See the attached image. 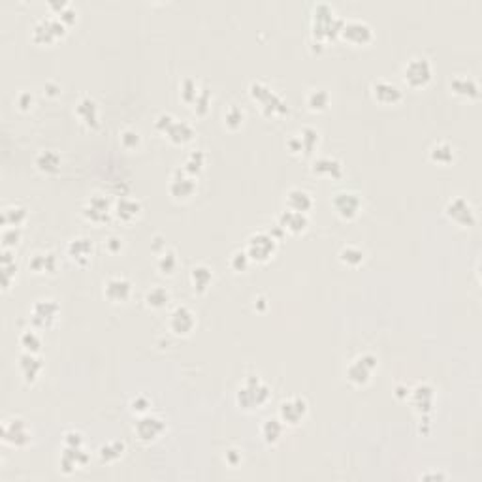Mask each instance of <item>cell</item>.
<instances>
[{"mask_svg":"<svg viewBox=\"0 0 482 482\" xmlns=\"http://www.w3.org/2000/svg\"><path fill=\"white\" fill-rule=\"evenodd\" d=\"M448 89L452 95L465 98V100H476L481 96V85L471 75H454L448 82Z\"/></svg>","mask_w":482,"mask_h":482,"instance_id":"cell-27","label":"cell"},{"mask_svg":"<svg viewBox=\"0 0 482 482\" xmlns=\"http://www.w3.org/2000/svg\"><path fill=\"white\" fill-rule=\"evenodd\" d=\"M285 205L286 210L299 211V213H309L315 205L313 194L309 190L302 189V187H293L285 194Z\"/></svg>","mask_w":482,"mask_h":482,"instance_id":"cell-31","label":"cell"},{"mask_svg":"<svg viewBox=\"0 0 482 482\" xmlns=\"http://www.w3.org/2000/svg\"><path fill=\"white\" fill-rule=\"evenodd\" d=\"M362 196L356 190H337L332 196V207L343 221H353L362 211Z\"/></svg>","mask_w":482,"mask_h":482,"instance_id":"cell-13","label":"cell"},{"mask_svg":"<svg viewBox=\"0 0 482 482\" xmlns=\"http://www.w3.org/2000/svg\"><path fill=\"white\" fill-rule=\"evenodd\" d=\"M93 254H95V243L87 236L72 238L66 245V257L77 266H87L93 259Z\"/></svg>","mask_w":482,"mask_h":482,"instance_id":"cell-22","label":"cell"},{"mask_svg":"<svg viewBox=\"0 0 482 482\" xmlns=\"http://www.w3.org/2000/svg\"><path fill=\"white\" fill-rule=\"evenodd\" d=\"M15 104H17V108L21 111H30V109L35 108L36 98L30 91H19L17 96H15Z\"/></svg>","mask_w":482,"mask_h":482,"instance_id":"cell-54","label":"cell"},{"mask_svg":"<svg viewBox=\"0 0 482 482\" xmlns=\"http://www.w3.org/2000/svg\"><path fill=\"white\" fill-rule=\"evenodd\" d=\"M119 142L127 151H136L142 145V134L136 129H122L119 134Z\"/></svg>","mask_w":482,"mask_h":482,"instance_id":"cell-50","label":"cell"},{"mask_svg":"<svg viewBox=\"0 0 482 482\" xmlns=\"http://www.w3.org/2000/svg\"><path fill=\"white\" fill-rule=\"evenodd\" d=\"M124 452H127V443L108 441L98 448V460L102 463H115L124 456Z\"/></svg>","mask_w":482,"mask_h":482,"instance_id":"cell-40","label":"cell"},{"mask_svg":"<svg viewBox=\"0 0 482 482\" xmlns=\"http://www.w3.org/2000/svg\"><path fill=\"white\" fill-rule=\"evenodd\" d=\"M379 366V358L373 353H362L345 369V377L354 387H364L371 380V375Z\"/></svg>","mask_w":482,"mask_h":482,"instance_id":"cell-6","label":"cell"},{"mask_svg":"<svg viewBox=\"0 0 482 482\" xmlns=\"http://www.w3.org/2000/svg\"><path fill=\"white\" fill-rule=\"evenodd\" d=\"M164 136L168 138V142L174 143V145H187V143H190L194 140L196 130H194V127H192L189 121H179V119H176V121L172 122L170 129L166 130Z\"/></svg>","mask_w":482,"mask_h":482,"instance_id":"cell-33","label":"cell"},{"mask_svg":"<svg viewBox=\"0 0 482 482\" xmlns=\"http://www.w3.org/2000/svg\"><path fill=\"white\" fill-rule=\"evenodd\" d=\"M270 398H272V388L257 375L247 377L236 392V403L243 411H257L264 407Z\"/></svg>","mask_w":482,"mask_h":482,"instance_id":"cell-2","label":"cell"},{"mask_svg":"<svg viewBox=\"0 0 482 482\" xmlns=\"http://www.w3.org/2000/svg\"><path fill=\"white\" fill-rule=\"evenodd\" d=\"M434 77V66L426 57H413L403 66V80L409 87L424 89Z\"/></svg>","mask_w":482,"mask_h":482,"instance_id":"cell-8","label":"cell"},{"mask_svg":"<svg viewBox=\"0 0 482 482\" xmlns=\"http://www.w3.org/2000/svg\"><path fill=\"white\" fill-rule=\"evenodd\" d=\"M213 270L207 264H196L192 266V270L189 273L190 286L194 288V293L204 294L210 290L211 283H213Z\"/></svg>","mask_w":482,"mask_h":482,"instance_id":"cell-34","label":"cell"},{"mask_svg":"<svg viewBox=\"0 0 482 482\" xmlns=\"http://www.w3.org/2000/svg\"><path fill=\"white\" fill-rule=\"evenodd\" d=\"M320 143V132L315 127H302V129L286 140V147L293 155L311 156Z\"/></svg>","mask_w":482,"mask_h":482,"instance_id":"cell-11","label":"cell"},{"mask_svg":"<svg viewBox=\"0 0 482 482\" xmlns=\"http://www.w3.org/2000/svg\"><path fill=\"white\" fill-rule=\"evenodd\" d=\"M2 441L14 448H25L33 441V429L28 428L25 418L21 416H12L2 422Z\"/></svg>","mask_w":482,"mask_h":482,"instance_id":"cell-7","label":"cell"},{"mask_svg":"<svg viewBox=\"0 0 482 482\" xmlns=\"http://www.w3.org/2000/svg\"><path fill=\"white\" fill-rule=\"evenodd\" d=\"M177 268H179L177 252L174 251V249H164V251H160L158 259H156V270H158V273L164 275V277H172V275L177 272Z\"/></svg>","mask_w":482,"mask_h":482,"instance_id":"cell-44","label":"cell"},{"mask_svg":"<svg viewBox=\"0 0 482 482\" xmlns=\"http://www.w3.org/2000/svg\"><path fill=\"white\" fill-rule=\"evenodd\" d=\"M224 462L228 463L230 467H238V465H241V462H243V454H241V450H239V448H228V450H226V454H224Z\"/></svg>","mask_w":482,"mask_h":482,"instance_id":"cell-58","label":"cell"},{"mask_svg":"<svg viewBox=\"0 0 482 482\" xmlns=\"http://www.w3.org/2000/svg\"><path fill=\"white\" fill-rule=\"evenodd\" d=\"M198 324L196 313L192 311L189 306H176L172 309L170 317H168V328L174 335L185 337L194 332V328Z\"/></svg>","mask_w":482,"mask_h":482,"instance_id":"cell-16","label":"cell"},{"mask_svg":"<svg viewBox=\"0 0 482 482\" xmlns=\"http://www.w3.org/2000/svg\"><path fill=\"white\" fill-rule=\"evenodd\" d=\"M332 104V96L324 87H313L306 95V106L313 113H322L326 111Z\"/></svg>","mask_w":482,"mask_h":482,"instance_id":"cell-36","label":"cell"},{"mask_svg":"<svg viewBox=\"0 0 482 482\" xmlns=\"http://www.w3.org/2000/svg\"><path fill=\"white\" fill-rule=\"evenodd\" d=\"M285 422L281 420L279 416H268L260 426V435H262L266 445H277L283 434H285Z\"/></svg>","mask_w":482,"mask_h":482,"instance_id":"cell-35","label":"cell"},{"mask_svg":"<svg viewBox=\"0 0 482 482\" xmlns=\"http://www.w3.org/2000/svg\"><path fill=\"white\" fill-rule=\"evenodd\" d=\"M28 270L33 273H55L59 270V257L53 251H36L28 259Z\"/></svg>","mask_w":482,"mask_h":482,"instance_id":"cell-30","label":"cell"},{"mask_svg":"<svg viewBox=\"0 0 482 482\" xmlns=\"http://www.w3.org/2000/svg\"><path fill=\"white\" fill-rule=\"evenodd\" d=\"M309 413V403L304 396H293L279 403V418L285 422V426H298L306 420Z\"/></svg>","mask_w":482,"mask_h":482,"instance_id":"cell-14","label":"cell"},{"mask_svg":"<svg viewBox=\"0 0 482 482\" xmlns=\"http://www.w3.org/2000/svg\"><path fill=\"white\" fill-rule=\"evenodd\" d=\"M249 96H251L254 102L259 104L260 113L268 119H275V117H283L288 113V106L283 100V96L277 95L270 85H266L264 82H254L249 83Z\"/></svg>","mask_w":482,"mask_h":482,"instance_id":"cell-3","label":"cell"},{"mask_svg":"<svg viewBox=\"0 0 482 482\" xmlns=\"http://www.w3.org/2000/svg\"><path fill=\"white\" fill-rule=\"evenodd\" d=\"M104 245H106V251L109 254H119L124 249V239L121 236H109V238H106Z\"/></svg>","mask_w":482,"mask_h":482,"instance_id":"cell-57","label":"cell"},{"mask_svg":"<svg viewBox=\"0 0 482 482\" xmlns=\"http://www.w3.org/2000/svg\"><path fill=\"white\" fill-rule=\"evenodd\" d=\"M66 28L57 15H41L33 27V41L38 46H51L66 35Z\"/></svg>","mask_w":482,"mask_h":482,"instance_id":"cell-5","label":"cell"},{"mask_svg":"<svg viewBox=\"0 0 482 482\" xmlns=\"http://www.w3.org/2000/svg\"><path fill=\"white\" fill-rule=\"evenodd\" d=\"M277 243L279 239L273 238L272 232L259 230L252 232L251 236L247 238V245H245V251L249 254L251 262H257V264H266L273 259V254L277 252Z\"/></svg>","mask_w":482,"mask_h":482,"instance_id":"cell-4","label":"cell"},{"mask_svg":"<svg viewBox=\"0 0 482 482\" xmlns=\"http://www.w3.org/2000/svg\"><path fill=\"white\" fill-rule=\"evenodd\" d=\"M202 89H204V85H200L194 77H185L183 82L179 83V96H181L183 104H187L190 108L192 104L196 102Z\"/></svg>","mask_w":482,"mask_h":482,"instance_id":"cell-46","label":"cell"},{"mask_svg":"<svg viewBox=\"0 0 482 482\" xmlns=\"http://www.w3.org/2000/svg\"><path fill=\"white\" fill-rule=\"evenodd\" d=\"M151 405H153V403H151V400L145 394L134 396V398H132V400H130V403H129L130 413L138 414V416H142V414L149 413Z\"/></svg>","mask_w":482,"mask_h":482,"instance_id":"cell-53","label":"cell"},{"mask_svg":"<svg viewBox=\"0 0 482 482\" xmlns=\"http://www.w3.org/2000/svg\"><path fill=\"white\" fill-rule=\"evenodd\" d=\"M17 366H19V371L21 375H23L25 382H27V384H35L41 371H44V367H46V362H44V358H41L40 354L25 353V351H23Z\"/></svg>","mask_w":482,"mask_h":482,"instance_id":"cell-28","label":"cell"},{"mask_svg":"<svg viewBox=\"0 0 482 482\" xmlns=\"http://www.w3.org/2000/svg\"><path fill=\"white\" fill-rule=\"evenodd\" d=\"M48 8L53 12V15H57V17L66 25V27L74 25L75 21H77V10H75L74 4L68 2V0H49Z\"/></svg>","mask_w":482,"mask_h":482,"instance_id":"cell-37","label":"cell"},{"mask_svg":"<svg viewBox=\"0 0 482 482\" xmlns=\"http://www.w3.org/2000/svg\"><path fill=\"white\" fill-rule=\"evenodd\" d=\"M422 481H445L447 479V475L445 473H424V475H420Z\"/></svg>","mask_w":482,"mask_h":482,"instance_id":"cell-61","label":"cell"},{"mask_svg":"<svg viewBox=\"0 0 482 482\" xmlns=\"http://www.w3.org/2000/svg\"><path fill=\"white\" fill-rule=\"evenodd\" d=\"M62 447H85V437L77 429H68L62 439Z\"/></svg>","mask_w":482,"mask_h":482,"instance_id":"cell-55","label":"cell"},{"mask_svg":"<svg viewBox=\"0 0 482 482\" xmlns=\"http://www.w3.org/2000/svg\"><path fill=\"white\" fill-rule=\"evenodd\" d=\"M61 315V306L51 298H40L36 299L33 307H30V322L33 326L40 328V330H48L59 320Z\"/></svg>","mask_w":482,"mask_h":482,"instance_id":"cell-12","label":"cell"},{"mask_svg":"<svg viewBox=\"0 0 482 482\" xmlns=\"http://www.w3.org/2000/svg\"><path fill=\"white\" fill-rule=\"evenodd\" d=\"M44 93L48 96H51V98H55V96L61 95V85L55 82H46L44 83Z\"/></svg>","mask_w":482,"mask_h":482,"instance_id":"cell-59","label":"cell"},{"mask_svg":"<svg viewBox=\"0 0 482 482\" xmlns=\"http://www.w3.org/2000/svg\"><path fill=\"white\" fill-rule=\"evenodd\" d=\"M142 213V202L138 198L121 196L113 204V217L121 223H132Z\"/></svg>","mask_w":482,"mask_h":482,"instance_id":"cell-29","label":"cell"},{"mask_svg":"<svg viewBox=\"0 0 482 482\" xmlns=\"http://www.w3.org/2000/svg\"><path fill=\"white\" fill-rule=\"evenodd\" d=\"M428 155L432 163L441 164V166H448V164L454 163L456 149H454V145H450L448 142H437L429 147Z\"/></svg>","mask_w":482,"mask_h":482,"instance_id":"cell-39","label":"cell"},{"mask_svg":"<svg viewBox=\"0 0 482 482\" xmlns=\"http://www.w3.org/2000/svg\"><path fill=\"white\" fill-rule=\"evenodd\" d=\"M277 226L285 232V234L298 236V234H304V232L307 230V226H309V215L293 210L281 211L277 215Z\"/></svg>","mask_w":482,"mask_h":482,"instance_id":"cell-25","label":"cell"},{"mask_svg":"<svg viewBox=\"0 0 482 482\" xmlns=\"http://www.w3.org/2000/svg\"><path fill=\"white\" fill-rule=\"evenodd\" d=\"M409 392H411V387H407V384H398V387H396V396H398L400 400H407Z\"/></svg>","mask_w":482,"mask_h":482,"instance_id":"cell-60","label":"cell"},{"mask_svg":"<svg viewBox=\"0 0 482 482\" xmlns=\"http://www.w3.org/2000/svg\"><path fill=\"white\" fill-rule=\"evenodd\" d=\"M27 219H28V211L25 205L12 204V205H6V207L2 210V217H0V221H2V226H17V228H21V224L27 223Z\"/></svg>","mask_w":482,"mask_h":482,"instance_id":"cell-41","label":"cell"},{"mask_svg":"<svg viewBox=\"0 0 482 482\" xmlns=\"http://www.w3.org/2000/svg\"><path fill=\"white\" fill-rule=\"evenodd\" d=\"M0 239H2V249H15L23 239V232L17 226H4Z\"/></svg>","mask_w":482,"mask_h":482,"instance_id":"cell-51","label":"cell"},{"mask_svg":"<svg viewBox=\"0 0 482 482\" xmlns=\"http://www.w3.org/2000/svg\"><path fill=\"white\" fill-rule=\"evenodd\" d=\"M176 121V117L172 115V113H166V111H163V113H158L155 119V130L156 132H160V134H166V130L170 129L172 122Z\"/></svg>","mask_w":482,"mask_h":482,"instance_id":"cell-56","label":"cell"},{"mask_svg":"<svg viewBox=\"0 0 482 482\" xmlns=\"http://www.w3.org/2000/svg\"><path fill=\"white\" fill-rule=\"evenodd\" d=\"M19 345L23 346L25 353L40 354L44 341H41V335L36 332V330H25V332L19 335Z\"/></svg>","mask_w":482,"mask_h":482,"instance_id":"cell-48","label":"cell"},{"mask_svg":"<svg viewBox=\"0 0 482 482\" xmlns=\"http://www.w3.org/2000/svg\"><path fill=\"white\" fill-rule=\"evenodd\" d=\"M132 290L134 285L124 275H113L104 281V298L111 304H124L132 296Z\"/></svg>","mask_w":482,"mask_h":482,"instance_id":"cell-20","label":"cell"},{"mask_svg":"<svg viewBox=\"0 0 482 482\" xmlns=\"http://www.w3.org/2000/svg\"><path fill=\"white\" fill-rule=\"evenodd\" d=\"M35 166L36 170L46 174V176H55L61 172L62 158L61 155L53 149H41L36 153L35 156Z\"/></svg>","mask_w":482,"mask_h":482,"instance_id":"cell-32","label":"cell"},{"mask_svg":"<svg viewBox=\"0 0 482 482\" xmlns=\"http://www.w3.org/2000/svg\"><path fill=\"white\" fill-rule=\"evenodd\" d=\"M407 400L411 401V407L418 416H429L434 413L435 388L429 382H418L416 387L411 388Z\"/></svg>","mask_w":482,"mask_h":482,"instance_id":"cell-17","label":"cell"},{"mask_svg":"<svg viewBox=\"0 0 482 482\" xmlns=\"http://www.w3.org/2000/svg\"><path fill=\"white\" fill-rule=\"evenodd\" d=\"M164 432H166V420L158 414L145 413L138 416L136 424H134V434L142 443L156 441Z\"/></svg>","mask_w":482,"mask_h":482,"instance_id":"cell-15","label":"cell"},{"mask_svg":"<svg viewBox=\"0 0 482 482\" xmlns=\"http://www.w3.org/2000/svg\"><path fill=\"white\" fill-rule=\"evenodd\" d=\"M205 160H207V156H205V153L202 149H192L187 153V156H185L183 160V168L189 176L192 177H198L202 172H204L205 168Z\"/></svg>","mask_w":482,"mask_h":482,"instance_id":"cell-43","label":"cell"},{"mask_svg":"<svg viewBox=\"0 0 482 482\" xmlns=\"http://www.w3.org/2000/svg\"><path fill=\"white\" fill-rule=\"evenodd\" d=\"M210 106H211V91L210 87L202 89V93H200V96L196 98V102L190 106V109L196 113L198 117H204L207 111H210Z\"/></svg>","mask_w":482,"mask_h":482,"instance_id":"cell-52","label":"cell"},{"mask_svg":"<svg viewBox=\"0 0 482 482\" xmlns=\"http://www.w3.org/2000/svg\"><path fill=\"white\" fill-rule=\"evenodd\" d=\"M254 302H257V304H254V306L259 307L260 311H264L266 307H268V302H266V298H264V296H259V298L254 299Z\"/></svg>","mask_w":482,"mask_h":482,"instance_id":"cell-62","label":"cell"},{"mask_svg":"<svg viewBox=\"0 0 482 482\" xmlns=\"http://www.w3.org/2000/svg\"><path fill=\"white\" fill-rule=\"evenodd\" d=\"M311 172L313 176L326 177V179H341L343 174H345V168H343V163L337 156L322 155L313 158Z\"/></svg>","mask_w":482,"mask_h":482,"instance_id":"cell-24","label":"cell"},{"mask_svg":"<svg viewBox=\"0 0 482 482\" xmlns=\"http://www.w3.org/2000/svg\"><path fill=\"white\" fill-rule=\"evenodd\" d=\"M198 189L196 177L189 176L187 172L179 166L170 177V183H168V192L174 200H189L190 196H194V192Z\"/></svg>","mask_w":482,"mask_h":482,"instance_id":"cell-19","label":"cell"},{"mask_svg":"<svg viewBox=\"0 0 482 482\" xmlns=\"http://www.w3.org/2000/svg\"><path fill=\"white\" fill-rule=\"evenodd\" d=\"M247 113L238 104H228L223 111V124L228 130H239L245 124Z\"/></svg>","mask_w":482,"mask_h":482,"instance_id":"cell-42","label":"cell"},{"mask_svg":"<svg viewBox=\"0 0 482 482\" xmlns=\"http://www.w3.org/2000/svg\"><path fill=\"white\" fill-rule=\"evenodd\" d=\"M343 17L337 15L328 2H319L311 10V38L317 44H324L340 36V30L343 27Z\"/></svg>","mask_w":482,"mask_h":482,"instance_id":"cell-1","label":"cell"},{"mask_svg":"<svg viewBox=\"0 0 482 482\" xmlns=\"http://www.w3.org/2000/svg\"><path fill=\"white\" fill-rule=\"evenodd\" d=\"M371 96L382 106H396L403 100V91L388 80H377L371 83Z\"/></svg>","mask_w":482,"mask_h":482,"instance_id":"cell-23","label":"cell"},{"mask_svg":"<svg viewBox=\"0 0 482 482\" xmlns=\"http://www.w3.org/2000/svg\"><path fill=\"white\" fill-rule=\"evenodd\" d=\"M445 217L450 223L458 224L462 228H471L476 224V211L473 204L469 202L467 198L456 196L452 200H448L445 205Z\"/></svg>","mask_w":482,"mask_h":482,"instance_id":"cell-10","label":"cell"},{"mask_svg":"<svg viewBox=\"0 0 482 482\" xmlns=\"http://www.w3.org/2000/svg\"><path fill=\"white\" fill-rule=\"evenodd\" d=\"M83 217L87 219L89 223L93 224H104L108 223L111 215H113V205L111 200L104 194H93L89 198L87 204L83 205Z\"/></svg>","mask_w":482,"mask_h":482,"instance_id":"cell-18","label":"cell"},{"mask_svg":"<svg viewBox=\"0 0 482 482\" xmlns=\"http://www.w3.org/2000/svg\"><path fill=\"white\" fill-rule=\"evenodd\" d=\"M143 302H145V306L149 307V309H155V311H158V309H164V307L170 304L172 293L168 290V288H166V286L155 285V286H151L149 290L145 293V296H143Z\"/></svg>","mask_w":482,"mask_h":482,"instance_id":"cell-38","label":"cell"},{"mask_svg":"<svg viewBox=\"0 0 482 482\" xmlns=\"http://www.w3.org/2000/svg\"><path fill=\"white\" fill-rule=\"evenodd\" d=\"M91 462V454L85 447H62L59 469L62 475H72L77 469H83Z\"/></svg>","mask_w":482,"mask_h":482,"instance_id":"cell-21","label":"cell"},{"mask_svg":"<svg viewBox=\"0 0 482 482\" xmlns=\"http://www.w3.org/2000/svg\"><path fill=\"white\" fill-rule=\"evenodd\" d=\"M340 38L351 46H367L373 41V27L360 17L345 19L340 30Z\"/></svg>","mask_w":482,"mask_h":482,"instance_id":"cell-9","label":"cell"},{"mask_svg":"<svg viewBox=\"0 0 482 482\" xmlns=\"http://www.w3.org/2000/svg\"><path fill=\"white\" fill-rule=\"evenodd\" d=\"M337 257H340L341 264L349 266V268H358V266L366 260V251L362 249L360 245L349 243L345 245V247H341Z\"/></svg>","mask_w":482,"mask_h":482,"instance_id":"cell-45","label":"cell"},{"mask_svg":"<svg viewBox=\"0 0 482 482\" xmlns=\"http://www.w3.org/2000/svg\"><path fill=\"white\" fill-rule=\"evenodd\" d=\"M228 266H230L232 272H236V273L247 272V270H249V266H251V259H249V254H247L245 249H236V251L232 252L230 257H228Z\"/></svg>","mask_w":482,"mask_h":482,"instance_id":"cell-49","label":"cell"},{"mask_svg":"<svg viewBox=\"0 0 482 482\" xmlns=\"http://www.w3.org/2000/svg\"><path fill=\"white\" fill-rule=\"evenodd\" d=\"M75 115L77 119L91 130H96L100 127V109H98V104L93 96H82L77 104H75Z\"/></svg>","mask_w":482,"mask_h":482,"instance_id":"cell-26","label":"cell"},{"mask_svg":"<svg viewBox=\"0 0 482 482\" xmlns=\"http://www.w3.org/2000/svg\"><path fill=\"white\" fill-rule=\"evenodd\" d=\"M15 275H17V262L12 254V249H2V286H4V290L12 286Z\"/></svg>","mask_w":482,"mask_h":482,"instance_id":"cell-47","label":"cell"}]
</instances>
